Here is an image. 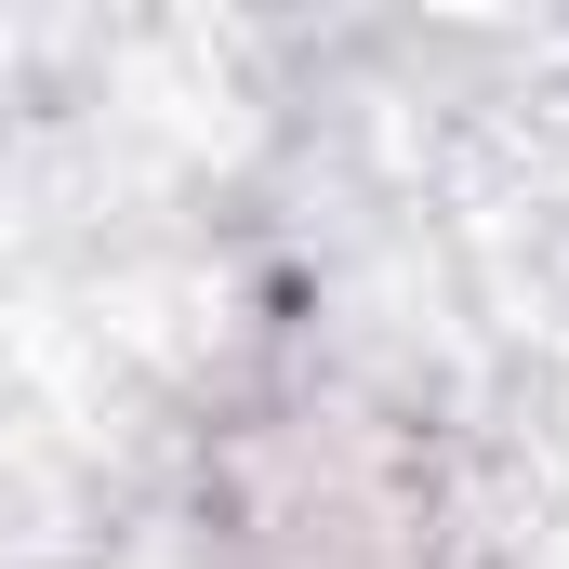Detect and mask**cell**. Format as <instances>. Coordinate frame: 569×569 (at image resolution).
Instances as JSON below:
<instances>
[{
    "mask_svg": "<svg viewBox=\"0 0 569 569\" xmlns=\"http://www.w3.org/2000/svg\"><path fill=\"white\" fill-rule=\"evenodd\" d=\"M212 530L239 569H425L437 557V477L411 425L358 398L239 411L212 450Z\"/></svg>",
    "mask_w": 569,
    "mask_h": 569,
    "instance_id": "6da1fadb",
    "label": "cell"
}]
</instances>
